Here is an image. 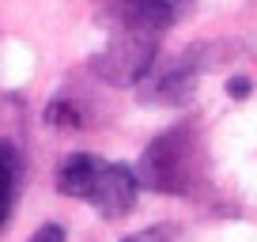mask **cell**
I'll use <instances>...</instances> for the list:
<instances>
[{"mask_svg": "<svg viewBox=\"0 0 257 242\" xmlns=\"http://www.w3.org/2000/svg\"><path fill=\"white\" fill-rule=\"evenodd\" d=\"M27 242H64V227L61 223H42Z\"/></svg>", "mask_w": 257, "mask_h": 242, "instance_id": "9c48e42d", "label": "cell"}, {"mask_svg": "<svg viewBox=\"0 0 257 242\" xmlns=\"http://www.w3.org/2000/svg\"><path fill=\"white\" fill-rule=\"evenodd\" d=\"M249 91H253V83H249L246 76H234V80H227V95H231V98H249Z\"/></svg>", "mask_w": 257, "mask_h": 242, "instance_id": "30bf717a", "label": "cell"}, {"mask_svg": "<svg viewBox=\"0 0 257 242\" xmlns=\"http://www.w3.org/2000/svg\"><path fill=\"white\" fill-rule=\"evenodd\" d=\"M98 167H102V159H95V155H87V152L68 155V159L61 163V170H57V189H61L64 197L87 201L91 189H95V174H98Z\"/></svg>", "mask_w": 257, "mask_h": 242, "instance_id": "277c9868", "label": "cell"}, {"mask_svg": "<svg viewBox=\"0 0 257 242\" xmlns=\"http://www.w3.org/2000/svg\"><path fill=\"white\" fill-rule=\"evenodd\" d=\"M189 95H193V68H189V65H174V68H167V72L155 80V91H152L155 102H170V106L185 102Z\"/></svg>", "mask_w": 257, "mask_h": 242, "instance_id": "8992f818", "label": "cell"}, {"mask_svg": "<svg viewBox=\"0 0 257 242\" xmlns=\"http://www.w3.org/2000/svg\"><path fill=\"white\" fill-rule=\"evenodd\" d=\"M155 49H159V34L137 31V27H117V38L106 46V53L95 57V72L110 83H140L155 65Z\"/></svg>", "mask_w": 257, "mask_h": 242, "instance_id": "7a4b0ae2", "label": "cell"}, {"mask_svg": "<svg viewBox=\"0 0 257 242\" xmlns=\"http://www.w3.org/2000/svg\"><path fill=\"white\" fill-rule=\"evenodd\" d=\"M133 174H137V186L155 189V193H189L201 174L197 133L189 125H174V129L159 133L140 155V167Z\"/></svg>", "mask_w": 257, "mask_h": 242, "instance_id": "6da1fadb", "label": "cell"}, {"mask_svg": "<svg viewBox=\"0 0 257 242\" xmlns=\"http://www.w3.org/2000/svg\"><path fill=\"white\" fill-rule=\"evenodd\" d=\"M19 174H23L19 148L12 140H0V231L12 219V204H16V193H19Z\"/></svg>", "mask_w": 257, "mask_h": 242, "instance_id": "5b68a950", "label": "cell"}, {"mask_svg": "<svg viewBox=\"0 0 257 242\" xmlns=\"http://www.w3.org/2000/svg\"><path fill=\"white\" fill-rule=\"evenodd\" d=\"M46 121H53V125H80V117H76L64 102H53V106H49V110H46Z\"/></svg>", "mask_w": 257, "mask_h": 242, "instance_id": "52a82bcc", "label": "cell"}, {"mask_svg": "<svg viewBox=\"0 0 257 242\" xmlns=\"http://www.w3.org/2000/svg\"><path fill=\"white\" fill-rule=\"evenodd\" d=\"M163 4H167V8L174 12V16H178V12H185V8H189L193 0H163Z\"/></svg>", "mask_w": 257, "mask_h": 242, "instance_id": "8fae6325", "label": "cell"}, {"mask_svg": "<svg viewBox=\"0 0 257 242\" xmlns=\"http://www.w3.org/2000/svg\"><path fill=\"white\" fill-rule=\"evenodd\" d=\"M137 174H133V167H125V163H102L95 174V189H91L87 201L98 208V216L106 219H121L133 212V204H137Z\"/></svg>", "mask_w": 257, "mask_h": 242, "instance_id": "3957f363", "label": "cell"}, {"mask_svg": "<svg viewBox=\"0 0 257 242\" xmlns=\"http://www.w3.org/2000/svg\"><path fill=\"white\" fill-rule=\"evenodd\" d=\"M170 234H174V227H148L140 234H128L125 242H170Z\"/></svg>", "mask_w": 257, "mask_h": 242, "instance_id": "ba28073f", "label": "cell"}]
</instances>
